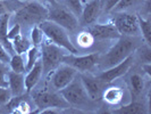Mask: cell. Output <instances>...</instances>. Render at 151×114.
Instances as JSON below:
<instances>
[{"instance_id": "1", "label": "cell", "mask_w": 151, "mask_h": 114, "mask_svg": "<svg viewBox=\"0 0 151 114\" xmlns=\"http://www.w3.org/2000/svg\"><path fill=\"white\" fill-rule=\"evenodd\" d=\"M139 46H140V40L135 37L121 36L118 38V41L107 52L106 55H104L102 57L100 56L99 66L106 70L121 63L127 56L135 53Z\"/></svg>"}, {"instance_id": "2", "label": "cell", "mask_w": 151, "mask_h": 114, "mask_svg": "<svg viewBox=\"0 0 151 114\" xmlns=\"http://www.w3.org/2000/svg\"><path fill=\"white\" fill-rule=\"evenodd\" d=\"M15 23L19 25H39L48 18V8L38 1H24L15 12Z\"/></svg>"}, {"instance_id": "3", "label": "cell", "mask_w": 151, "mask_h": 114, "mask_svg": "<svg viewBox=\"0 0 151 114\" xmlns=\"http://www.w3.org/2000/svg\"><path fill=\"white\" fill-rule=\"evenodd\" d=\"M39 28L42 30L43 34L48 38L50 42H52L58 47H61L69 54H77V48L72 44L70 39L68 37L67 32L60 25L56 24L52 21L45 20L43 22L39 24Z\"/></svg>"}, {"instance_id": "4", "label": "cell", "mask_w": 151, "mask_h": 114, "mask_svg": "<svg viewBox=\"0 0 151 114\" xmlns=\"http://www.w3.org/2000/svg\"><path fill=\"white\" fill-rule=\"evenodd\" d=\"M65 49L58 47L52 42H43L41 44V63H42V74L48 76L53 72V70L61 64L63 56Z\"/></svg>"}, {"instance_id": "5", "label": "cell", "mask_w": 151, "mask_h": 114, "mask_svg": "<svg viewBox=\"0 0 151 114\" xmlns=\"http://www.w3.org/2000/svg\"><path fill=\"white\" fill-rule=\"evenodd\" d=\"M59 94L69 105H73V106H84L89 103V99H90L84 89L81 78L77 74L65 88L59 90Z\"/></svg>"}, {"instance_id": "6", "label": "cell", "mask_w": 151, "mask_h": 114, "mask_svg": "<svg viewBox=\"0 0 151 114\" xmlns=\"http://www.w3.org/2000/svg\"><path fill=\"white\" fill-rule=\"evenodd\" d=\"M32 98L38 107V111H35V113H41L43 110H47V108L61 110V108H68L70 106L67 102L63 98L60 94H56V92L49 91L47 89L34 91L32 94Z\"/></svg>"}, {"instance_id": "7", "label": "cell", "mask_w": 151, "mask_h": 114, "mask_svg": "<svg viewBox=\"0 0 151 114\" xmlns=\"http://www.w3.org/2000/svg\"><path fill=\"white\" fill-rule=\"evenodd\" d=\"M56 24L60 25L65 30L74 31L78 28V20L66 6L59 5L58 2L53 4L48 8V18Z\"/></svg>"}, {"instance_id": "8", "label": "cell", "mask_w": 151, "mask_h": 114, "mask_svg": "<svg viewBox=\"0 0 151 114\" xmlns=\"http://www.w3.org/2000/svg\"><path fill=\"white\" fill-rule=\"evenodd\" d=\"M100 54L92 53L84 56H77L76 54H68L64 55L61 63H65L69 66L74 68L80 73L85 72H93L97 68H99Z\"/></svg>"}, {"instance_id": "9", "label": "cell", "mask_w": 151, "mask_h": 114, "mask_svg": "<svg viewBox=\"0 0 151 114\" xmlns=\"http://www.w3.org/2000/svg\"><path fill=\"white\" fill-rule=\"evenodd\" d=\"M111 23L121 36L136 37L140 33L137 15L129 14L125 12H116V15L113 17Z\"/></svg>"}, {"instance_id": "10", "label": "cell", "mask_w": 151, "mask_h": 114, "mask_svg": "<svg viewBox=\"0 0 151 114\" xmlns=\"http://www.w3.org/2000/svg\"><path fill=\"white\" fill-rule=\"evenodd\" d=\"M133 62H134V56H133V54H132V55L127 56L124 61H122L121 63L114 65L111 68L104 70V71H102L100 74H98L97 76H98L100 80H102L104 82H106L107 84H111L114 80L121 78V76H123L125 73L129 72V70L132 68V65H133Z\"/></svg>"}, {"instance_id": "11", "label": "cell", "mask_w": 151, "mask_h": 114, "mask_svg": "<svg viewBox=\"0 0 151 114\" xmlns=\"http://www.w3.org/2000/svg\"><path fill=\"white\" fill-rule=\"evenodd\" d=\"M81 81L84 86V89L86 91L88 96L91 100H99L101 99L102 92L107 87V84L100 80L98 76H91L89 72L80 74Z\"/></svg>"}, {"instance_id": "12", "label": "cell", "mask_w": 151, "mask_h": 114, "mask_svg": "<svg viewBox=\"0 0 151 114\" xmlns=\"http://www.w3.org/2000/svg\"><path fill=\"white\" fill-rule=\"evenodd\" d=\"M77 74V71L74 68L69 66L65 63H61L53 70V74L51 78L52 87L59 91L60 89L65 88Z\"/></svg>"}, {"instance_id": "13", "label": "cell", "mask_w": 151, "mask_h": 114, "mask_svg": "<svg viewBox=\"0 0 151 114\" xmlns=\"http://www.w3.org/2000/svg\"><path fill=\"white\" fill-rule=\"evenodd\" d=\"M86 31H89L92 37L97 40H106V39H118L121 34L116 28L114 26L113 23L107 24H98L93 23L89 26H86Z\"/></svg>"}, {"instance_id": "14", "label": "cell", "mask_w": 151, "mask_h": 114, "mask_svg": "<svg viewBox=\"0 0 151 114\" xmlns=\"http://www.w3.org/2000/svg\"><path fill=\"white\" fill-rule=\"evenodd\" d=\"M100 13H101L100 1L90 0L89 2L85 4V6H83L82 13L80 15L81 20L78 21V24H81V26H89L91 24L96 23Z\"/></svg>"}, {"instance_id": "15", "label": "cell", "mask_w": 151, "mask_h": 114, "mask_svg": "<svg viewBox=\"0 0 151 114\" xmlns=\"http://www.w3.org/2000/svg\"><path fill=\"white\" fill-rule=\"evenodd\" d=\"M8 88L13 96H19L23 94H26L25 90V82L23 73H17L14 71H8Z\"/></svg>"}, {"instance_id": "16", "label": "cell", "mask_w": 151, "mask_h": 114, "mask_svg": "<svg viewBox=\"0 0 151 114\" xmlns=\"http://www.w3.org/2000/svg\"><path fill=\"white\" fill-rule=\"evenodd\" d=\"M42 76V63L39 60L33 68L27 71V74L24 78V82H25V90L26 94H29L34 89V87L39 82L40 78Z\"/></svg>"}, {"instance_id": "17", "label": "cell", "mask_w": 151, "mask_h": 114, "mask_svg": "<svg viewBox=\"0 0 151 114\" xmlns=\"http://www.w3.org/2000/svg\"><path fill=\"white\" fill-rule=\"evenodd\" d=\"M10 13H6L0 15V42L1 45L5 47V49L7 50L10 55H14L15 52L13 49V45L12 41L8 40L7 38V32H8V24H9V20H10Z\"/></svg>"}, {"instance_id": "18", "label": "cell", "mask_w": 151, "mask_h": 114, "mask_svg": "<svg viewBox=\"0 0 151 114\" xmlns=\"http://www.w3.org/2000/svg\"><path fill=\"white\" fill-rule=\"evenodd\" d=\"M7 108L13 112V113H22V114H26L31 112V107L30 104L27 103L26 100V95L24 96L23 95H19V96H13V98H10V100L8 102L7 104Z\"/></svg>"}, {"instance_id": "19", "label": "cell", "mask_w": 151, "mask_h": 114, "mask_svg": "<svg viewBox=\"0 0 151 114\" xmlns=\"http://www.w3.org/2000/svg\"><path fill=\"white\" fill-rule=\"evenodd\" d=\"M123 97H124V90L119 87H106L101 96L104 102L109 105L119 104L123 100Z\"/></svg>"}, {"instance_id": "20", "label": "cell", "mask_w": 151, "mask_h": 114, "mask_svg": "<svg viewBox=\"0 0 151 114\" xmlns=\"http://www.w3.org/2000/svg\"><path fill=\"white\" fill-rule=\"evenodd\" d=\"M149 111L147 110V106L143 103L136 102V100H132L127 105L118 107L117 110H114L113 113L116 114H145Z\"/></svg>"}, {"instance_id": "21", "label": "cell", "mask_w": 151, "mask_h": 114, "mask_svg": "<svg viewBox=\"0 0 151 114\" xmlns=\"http://www.w3.org/2000/svg\"><path fill=\"white\" fill-rule=\"evenodd\" d=\"M143 89V78L140 76L139 73H134V74H132V76H129V91H131L132 100H136L137 97H140Z\"/></svg>"}, {"instance_id": "22", "label": "cell", "mask_w": 151, "mask_h": 114, "mask_svg": "<svg viewBox=\"0 0 151 114\" xmlns=\"http://www.w3.org/2000/svg\"><path fill=\"white\" fill-rule=\"evenodd\" d=\"M12 45H13V49L16 54H24L26 53L31 47L30 41L25 37H23L22 34L16 36L15 38L12 40Z\"/></svg>"}, {"instance_id": "23", "label": "cell", "mask_w": 151, "mask_h": 114, "mask_svg": "<svg viewBox=\"0 0 151 114\" xmlns=\"http://www.w3.org/2000/svg\"><path fill=\"white\" fill-rule=\"evenodd\" d=\"M137 22H139V29L143 37V40L147 45H151V22L150 20H145L142 16H137Z\"/></svg>"}, {"instance_id": "24", "label": "cell", "mask_w": 151, "mask_h": 114, "mask_svg": "<svg viewBox=\"0 0 151 114\" xmlns=\"http://www.w3.org/2000/svg\"><path fill=\"white\" fill-rule=\"evenodd\" d=\"M21 0H0V15L6 13H14L23 5Z\"/></svg>"}, {"instance_id": "25", "label": "cell", "mask_w": 151, "mask_h": 114, "mask_svg": "<svg viewBox=\"0 0 151 114\" xmlns=\"http://www.w3.org/2000/svg\"><path fill=\"white\" fill-rule=\"evenodd\" d=\"M9 65L12 71L17 72V73H24L26 72L25 70V65H24V60H23L21 54H14L10 56V61H9Z\"/></svg>"}, {"instance_id": "26", "label": "cell", "mask_w": 151, "mask_h": 114, "mask_svg": "<svg viewBox=\"0 0 151 114\" xmlns=\"http://www.w3.org/2000/svg\"><path fill=\"white\" fill-rule=\"evenodd\" d=\"M27 53V62H26V66H25V70L26 72L33 68V65L39 61V57L41 56V53H40V48L39 47H30V49L26 52Z\"/></svg>"}, {"instance_id": "27", "label": "cell", "mask_w": 151, "mask_h": 114, "mask_svg": "<svg viewBox=\"0 0 151 114\" xmlns=\"http://www.w3.org/2000/svg\"><path fill=\"white\" fill-rule=\"evenodd\" d=\"M96 39L92 37L89 31H82L78 33L77 38H76V41H77V45L80 46L81 48H90L91 46L93 45Z\"/></svg>"}, {"instance_id": "28", "label": "cell", "mask_w": 151, "mask_h": 114, "mask_svg": "<svg viewBox=\"0 0 151 114\" xmlns=\"http://www.w3.org/2000/svg\"><path fill=\"white\" fill-rule=\"evenodd\" d=\"M43 32L42 30L39 28V25H34L33 29L31 31V40H32V44L35 47H40L42 41H43Z\"/></svg>"}, {"instance_id": "29", "label": "cell", "mask_w": 151, "mask_h": 114, "mask_svg": "<svg viewBox=\"0 0 151 114\" xmlns=\"http://www.w3.org/2000/svg\"><path fill=\"white\" fill-rule=\"evenodd\" d=\"M66 7L74 14L75 16H80L83 9V5L81 0H64Z\"/></svg>"}, {"instance_id": "30", "label": "cell", "mask_w": 151, "mask_h": 114, "mask_svg": "<svg viewBox=\"0 0 151 114\" xmlns=\"http://www.w3.org/2000/svg\"><path fill=\"white\" fill-rule=\"evenodd\" d=\"M142 1L143 0H119V2L116 5V7L113 9V12H125L126 9L134 7Z\"/></svg>"}, {"instance_id": "31", "label": "cell", "mask_w": 151, "mask_h": 114, "mask_svg": "<svg viewBox=\"0 0 151 114\" xmlns=\"http://www.w3.org/2000/svg\"><path fill=\"white\" fill-rule=\"evenodd\" d=\"M100 1V7L101 12L104 13H110L116 7V5L119 2V0H99Z\"/></svg>"}, {"instance_id": "32", "label": "cell", "mask_w": 151, "mask_h": 114, "mask_svg": "<svg viewBox=\"0 0 151 114\" xmlns=\"http://www.w3.org/2000/svg\"><path fill=\"white\" fill-rule=\"evenodd\" d=\"M12 97H13V95H12L9 88L0 87V105H6Z\"/></svg>"}, {"instance_id": "33", "label": "cell", "mask_w": 151, "mask_h": 114, "mask_svg": "<svg viewBox=\"0 0 151 114\" xmlns=\"http://www.w3.org/2000/svg\"><path fill=\"white\" fill-rule=\"evenodd\" d=\"M10 54L8 53L7 50L5 49V47L1 45V42H0V63H2V64H8L9 61H10Z\"/></svg>"}, {"instance_id": "34", "label": "cell", "mask_w": 151, "mask_h": 114, "mask_svg": "<svg viewBox=\"0 0 151 114\" xmlns=\"http://www.w3.org/2000/svg\"><path fill=\"white\" fill-rule=\"evenodd\" d=\"M7 68L0 66V87L8 88V78H7Z\"/></svg>"}, {"instance_id": "35", "label": "cell", "mask_w": 151, "mask_h": 114, "mask_svg": "<svg viewBox=\"0 0 151 114\" xmlns=\"http://www.w3.org/2000/svg\"><path fill=\"white\" fill-rule=\"evenodd\" d=\"M18 34H21V25L15 23L14 26L7 32V38H8V40L12 41V40L15 38L16 36H18Z\"/></svg>"}, {"instance_id": "36", "label": "cell", "mask_w": 151, "mask_h": 114, "mask_svg": "<svg viewBox=\"0 0 151 114\" xmlns=\"http://www.w3.org/2000/svg\"><path fill=\"white\" fill-rule=\"evenodd\" d=\"M142 68H143L144 72H145L148 76H151V64L150 63H145V64H143V65H142Z\"/></svg>"}, {"instance_id": "37", "label": "cell", "mask_w": 151, "mask_h": 114, "mask_svg": "<svg viewBox=\"0 0 151 114\" xmlns=\"http://www.w3.org/2000/svg\"><path fill=\"white\" fill-rule=\"evenodd\" d=\"M35 1H38V2L42 4V5H49V6H51V5L57 2L56 0H35Z\"/></svg>"}, {"instance_id": "38", "label": "cell", "mask_w": 151, "mask_h": 114, "mask_svg": "<svg viewBox=\"0 0 151 114\" xmlns=\"http://www.w3.org/2000/svg\"><path fill=\"white\" fill-rule=\"evenodd\" d=\"M81 1H82V2H84V4H86V2H89L90 0H81Z\"/></svg>"}, {"instance_id": "39", "label": "cell", "mask_w": 151, "mask_h": 114, "mask_svg": "<svg viewBox=\"0 0 151 114\" xmlns=\"http://www.w3.org/2000/svg\"><path fill=\"white\" fill-rule=\"evenodd\" d=\"M21 1H24V0H21Z\"/></svg>"}]
</instances>
